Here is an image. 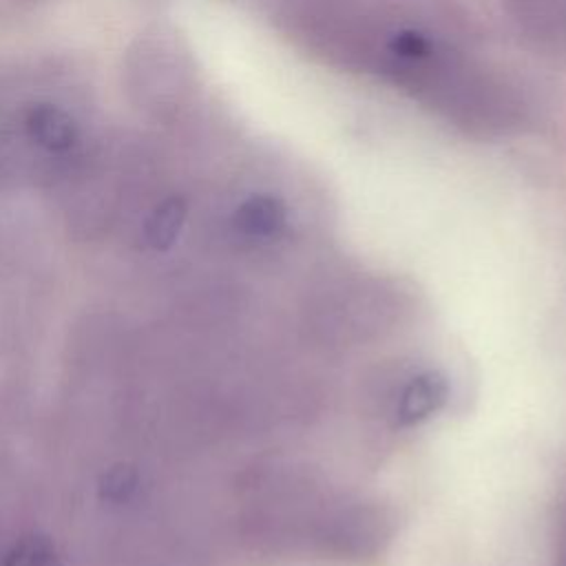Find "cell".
Returning a JSON list of instances; mask_svg holds the SVG:
<instances>
[{"mask_svg":"<svg viewBox=\"0 0 566 566\" xmlns=\"http://www.w3.org/2000/svg\"><path fill=\"white\" fill-rule=\"evenodd\" d=\"M24 130L33 144L49 153H66L80 139L75 119L55 104H33L24 115Z\"/></svg>","mask_w":566,"mask_h":566,"instance_id":"obj_1","label":"cell"},{"mask_svg":"<svg viewBox=\"0 0 566 566\" xmlns=\"http://www.w3.org/2000/svg\"><path fill=\"white\" fill-rule=\"evenodd\" d=\"M449 385L444 376L436 371H424L411 378L396 402L398 424H416L429 416H433L447 400Z\"/></svg>","mask_w":566,"mask_h":566,"instance_id":"obj_2","label":"cell"},{"mask_svg":"<svg viewBox=\"0 0 566 566\" xmlns=\"http://www.w3.org/2000/svg\"><path fill=\"white\" fill-rule=\"evenodd\" d=\"M285 206L272 195H252L234 212V226L250 239H272L285 228Z\"/></svg>","mask_w":566,"mask_h":566,"instance_id":"obj_3","label":"cell"},{"mask_svg":"<svg viewBox=\"0 0 566 566\" xmlns=\"http://www.w3.org/2000/svg\"><path fill=\"white\" fill-rule=\"evenodd\" d=\"M186 201L181 197H168L164 199L146 219L144 223V239L155 250H168L186 221Z\"/></svg>","mask_w":566,"mask_h":566,"instance_id":"obj_4","label":"cell"},{"mask_svg":"<svg viewBox=\"0 0 566 566\" xmlns=\"http://www.w3.org/2000/svg\"><path fill=\"white\" fill-rule=\"evenodd\" d=\"M0 566H57V553L49 537L27 535L0 557Z\"/></svg>","mask_w":566,"mask_h":566,"instance_id":"obj_5","label":"cell"},{"mask_svg":"<svg viewBox=\"0 0 566 566\" xmlns=\"http://www.w3.org/2000/svg\"><path fill=\"white\" fill-rule=\"evenodd\" d=\"M137 471L128 464H117L113 467L104 478H102V495L104 500L113 504L128 502L133 493L137 491Z\"/></svg>","mask_w":566,"mask_h":566,"instance_id":"obj_6","label":"cell"},{"mask_svg":"<svg viewBox=\"0 0 566 566\" xmlns=\"http://www.w3.org/2000/svg\"><path fill=\"white\" fill-rule=\"evenodd\" d=\"M389 49L391 53L407 57V60H422L431 53V42L427 40V35H422L420 31L413 29H402L396 35H391L389 40Z\"/></svg>","mask_w":566,"mask_h":566,"instance_id":"obj_7","label":"cell"}]
</instances>
